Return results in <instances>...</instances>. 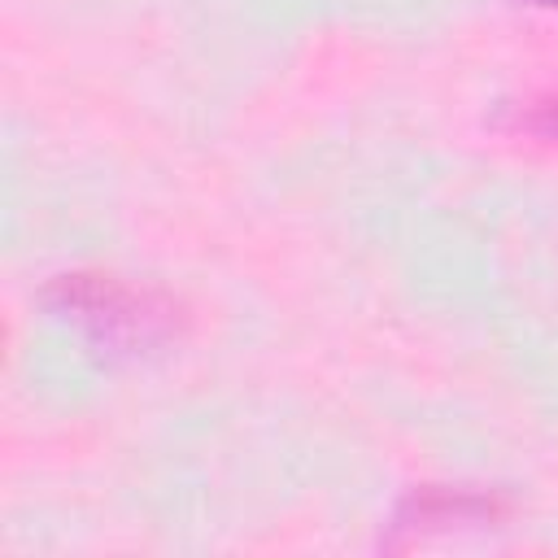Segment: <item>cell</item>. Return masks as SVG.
Wrapping results in <instances>:
<instances>
[{
    "instance_id": "6da1fadb",
    "label": "cell",
    "mask_w": 558,
    "mask_h": 558,
    "mask_svg": "<svg viewBox=\"0 0 558 558\" xmlns=\"http://www.w3.org/2000/svg\"><path fill=\"white\" fill-rule=\"evenodd\" d=\"M48 305L78 323L109 353H140L170 331V314L153 305L144 292H131L100 275H61L48 292Z\"/></svg>"
},
{
    "instance_id": "7a4b0ae2",
    "label": "cell",
    "mask_w": 558,
    "mask_h": 558,
    "mask_svg": "<svg viewBox=\"0 0 558 558\" xmlns=\"http://www.w3.org/2000/svg\"><path fill=\"white\" fill-rule=\"evenodd\" d=\"M541 126H545L549 135H558V105H549V109H545V118H541Z\"/></svg>"
},
{
    "instance_id": "3957f363",
    "label": "cell",
    "mask_w": 558,
    "mask_h": 558,
    "mask_svg": "<svg viewBox=\"0 0 558 558\" xmlns=\"http://www.w3.org/2000/svg\"><path fill=\"white\" fill-rule=\"evenodd\" d=\"M541 4H558V0H541Z\"/></svg>"
}]
</instances>
